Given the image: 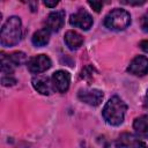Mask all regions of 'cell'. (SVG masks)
Masks as SVG:
<instances>
[{"label": "cell", "mask_w": 148, "mask_h": 148, "mask_svg": "<svg viewBox=\"0 0 148 148\" xmlns=\"http://www.w3.org/2000/svg\"><path fill=\"white\" fill-rule=\"evenodd\" d=\"M65 22V12L64 10H56L49 14L45 21V29L52 32L59 31Z\"/></svg>", "instance_id": "30bf717a"}, {"label": "cell", "mask_w": 148, "mask_h": 148, "mask_svg": "<svg viewBox=\"0 0 148 148\" xmlns=\"http://www.w3.org/2000/svg\"><path fill=\"white\" fill-rule=\"evenodd\" d=\"M1 83L3 86H13L16 83V80L12 75H2L1 77Z\"/></svg>", "instance_id": "2e32d148"}, {"label": "cell", "mask_w": 148, "mask_h": 148, "mask_svg": "<svg viewBox=\"0 0 148 148\" xmlns=\"http://www.w3.org/2000/svg\"><path fill=\"white\" fill-rule=\"evenodd\" d=\"M50 40V31L47 29H40V30H37L32 37H31V42L35 46L37 47H40V46H44L49 43Z\"/></svg>", "instance_id": "5bb4252c"}, {"label": "cell", "mask_w": 148, "mask_h": 148, "mask_svg": "<svg viewBox=\"0 0 148 148\" xmlns=\"http://www.w3.org/2000/svg\"><path fill=\"white\" fill-rule=\"evenodd\" d=\"M22 37V23L20 17L10 16L2 25L0 34V43L3 47L16 45Z\"/></svg>", "instance_id": "6da1fadb"}, {"label": "cell", "mask_w": 148, "mask_h": 148, "mask_svg": "<svg viewBox=\"0 0 148 148\" xmlns=\"http://www.w3.org/2000/svg\"><path fill=\"white\" fill-rule=\"evenodd\" d=\"M127 72L136 75V76H143L148 73V58L145 56H136L128 65Z\"/></svg>", "instance_id": "9c48e42d"}, {"label": "cell", "mask_w": 148, "mask_h": 148, "mask_svg": "<svg viewBox=\"0 0 148 148\" xmlns=\"http://www.w3.org/2000/svg\"><path fill=\"white\" fill-rule=\"evenodd\" d=\"M141 28L145 32H148V12L141 17Z\"/></svg>", "instance_id": "d6986e66"}, {"label": "cell", "mask_w": 148, "mask_h": 148, "mask_svg": "<svg viewBox=\"0 0 148 148\" xmlns=\"http://www.w3.org/2000/svg\"><path fill=\"white\" fill-rule=\"evenodd\" d=\"M133 128L139 138L148 139V116H140L135 118L133 123Z\"/></svg>", "instance_id": "7c38bea8"}, {"label": "cell", "mask_w": 148, "mask_h": 148, "mask_svg": "<svg viewBox=\"0 0 148 148\" xmlns=\"http://www.w3.org/2000/svg\"><path fill=\"white\" fill-rule=\"evenodd\" d=\"M146 98H147V101H148V90H147V94H146Z\"/></svg>", "instance_id": "603a6c76"}, {"label": "cell", "mask_w": 148, "mask_h": 148, "mask_svg": "<svg viewBox=\"0 0 148 148\" xmlns=\"http://www.w3.org/2000/svg\"><path fill=\"white\" fill-rule=\"evenodd\" d=\"M117 148H147L146 143L131 133H123L116 141Z\"/></svg>", "instance_id": "ba28073f"}, {"label": "cell", "mask_w": 148, "mask_h": 148, "mask_svg": "<svg viewBox=\"0 0 148 148\" xmlns=\"http://www.w3.org/2000/svg\"><path fill=\"white\" fill-rule=\"evenodd\" d=\"M140 47H141L145 52L148 53V40H142V42L140 43Z\"/></svg>", "instance_id": "44dd1931"}, {"label": "cell", "mask_w": 148, "mask_h": 148, "mask_svg": "<svg viewBox=\"0 0 148 148\" xmlns=\"http://www.w3.org/2000/svg\"><path fill=\"white\" fill-rule=\"evenodd\" d=\"M9 61L12 65H14V67L16 68L17 66H20L21 64H23L27 59L25 57V53L23 52H14V53H10V54H7Z\"/></svg>", "instance_id": "9a60e30c"}, {"label": "cell", "mask_w": 148, "mask_h": 148, "mask_svg": "<svg viewBox=\"0 0 148 148\" xmlns=\"http://www.w3.org/2000/svg\"><path fill=\"white\" fill-rule=\"evenodd\" d=\"M32 87L42 95H51L54 91L52 81H50V79L47 76L44 75H37L32 79Z\"/></svg>", "instance_id": "8fae6325"}, {"label": "cell", "mask_w": 148, "mask_h": 148, "mask_svg": "<svg viewBox=\"0 0 148 148\" xmlns=\"http://www.w3.org/2000/svg\"><path fill=\"white\" fill-rule=\"evenodd\" d=\"M126 110H127V105L125 104V102L118 96H113L104 105L102 114L104 120L109 125L118 126L124 121Z\"/></svg>", "instance_id": "7a4b0ae2"}, {"label": "cell", "mask_w": 148, "mask_h": 148, "mask_svg": "<svg viewBox=\"0 0 148 148\" xmlns=\"http://www.w3.org/2000/svg\"><path fill=\"white\" fill-rule=\"evenodd\" d=\"M65 43L71 50H77L83 43V37L74 30H68L65 34Z\"/></svg>", "instance_id": "4fadbf2b"}, {"label": "cell", "mask_w": 148, "mask_h": 148, "mask_svg": "<svg viewBox=\"0 0 148 148\" xmlns=\"http://www.w3.org/2000/svg\"><path fill=\"white\" fill-rule=\"evenodd\" d=\"M69 23L71 25H74L82 30H89L92 25V17L87 10L80 8L76 13L71 15Z\"/></svg>", "instance_id": "277c9868"}, {"label": "cell", "mask_w": 148, "mask_h": 148, "mask_svg": "<svg viewBox=\"0 0 148 148\" xmlns=\"http://www.w3.org/2000/svg\"><path fill=\"white\" fill-rule=\"evenodd\" d=\"M51 81H52L54 90H57L59 92H65L69 88L71 75L66 71H57L52 74Z\"/></svg>", "instance_id": "8992f818"}, {"label": "cell", "mask_w": 148, "mask_h": 148, "mask_svg": "<svg viewBox=\"0 0 148 148\" xmlns=\"http://www.w3.org/2000/svg\"><path fill=\"white\" fill-rule=\"evenodd\" d=\"M103 91L98 89H88V90H80L77 94V97L81 102L91 105V106H97L101 104L103 99Z\"/></svg>", "instance_id": "52a82bcc"}, {"label": "cell", "mask_w": 148, "mask_h": 148, "mask_svg": "<svg viewBox=\"0 0 148 148\" xmlns=\"http://www.w3.org/2000/svg\"><path fill=\"white\" fill-rule=\"evenodd\" d=\"M131 24V15L127 10L116 8L111 10L104 18V25L113 31L125 30Z\"/></svg>", "instance_id": "3957f363"}, {"label": "cell", "mask_w": 148, "mask_h": 148, "mask_svg": "<svg viewBox=\"0 0 148 148\" xmlns=\"http://www.w3.org/2000/svg\"><path fill=\"white\" fill-rule=\"evenodd\" d=\"M92 71L94 68L91 66H87L82 69V73H81V77L82 79H86V80H89L91 76H92Z\"/></svg>", "instance_id": "e0dca14e"}, {"label": "cell", "mask_w": 148, "mask_h": 148, "mask_svg": "<svg viewBox=\"0 0 148 148\" xmlns=\"http://www.w3.org/2000/svg\"><path fill=\"white\" fill-rule=\"evenodd\" d=\"M44 5L46 6V7H50V8H53V7H56L57 5H58V1H44Z\"/></svg>", "instance_id": "ffe728a7"}, {"label": "cell", "mask_w": 148, "mask_h": 148, "mask_svg": "<svg viewBox=\"0 0 148 148\" xmlns=\"http://www.w3.org/2000/svg\"><path fill=\"white\" fill-rule=\"evenodd\" d=\"M121 2L123 3H126V5H136V6L145 3V1H121Z\"/></svg>", "instance_id": "7402d4cb"}, {"label": "cell", "mask_w": 148, "mask_h": 148, "mask_svg": "<svg viewBox=\"0 0 148 148\" xmlns=\"http://www.w3.org/2000/svg\"><path fill=\"white\" fill-rule=\"evenodd\" d=\"M50 67H51V59L46 54L35 56L28 61V69L35 74L43 73L47 71Z\"/></svg>", "instance_id": "5b68a950"}, {"label": "cell", "mask_w": 148, "mask_h": 148, "mask_svg": "<svg viewBox=\"0 0 148 148\" xmlns=\"http://www.w3.org/2000/svg\"><path fill=\"white\" fill-rule=\"evenodd\" d=\"M88 5L96 12V13H99L102 7H103V2L101 1H88Z\"/></svg>", "instance_id": "ac0fdd59"}]
</instances>
